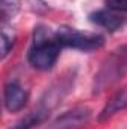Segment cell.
<instances>
[{
  "mask_svg": "<svg viewBox=\"0 0 127 129\" xmlns=\"http://www.w3.org/2000/svg\"><path fill=\"white\" fill-rule=\"evenodd\" d=\"M20 9V0H0V12H2V24H8Z\"/></svg>",
  "mask_w": 127,
  "mask_h": 129,
  "instance_id": "cell-9",
  "label": "cell"
},
{
  "mask_svg": "<svg viewBox=\"0 0 127 129\" xmlns=\"http://www.w3.org/2000/svg\"><path fill=\"white\" fill-rule=\"evenodd\" d=\"M106 6L111 11H115L118 14L127 12V0H106Z\"/></svg>",
  "mask_w": 127,
  "mask_h": 129,
  "instance_id": "cell-11",
  "label": "cell"
},
{
  "mask_svg": "<svg viewBox=\"0 0 127 129\" xmlns=\"http://www.w3.org/2000/svg\"><path fill=\"white\" fill-rule=\"evenodd\" d=\"M91 119V110L85 105H78L58 116L48 129H79Z\"/></svg>",
  "mask_w": 127,
  "mask_h": 129,
  "instance_id": "cell-4",
  "label": "cell"
},
{
  "mask_svg": "<svg viewBox=\"0 0 127 129\" xmlns=\"http://www.w3.org/2000/svg\"><path fill=\"white\" fill-rule=\"evenodd\" d=\"M127 72V47H121L114 51L106 62L102 64L99 74L96 75L94 87L96 90H103L106 86L114 84Z\"/></svg>",
  "mask_w": 127,
  "mask_h": 129,
  "instance_id": "cell-2",
  "label": "cell"
},
{
  "mask_svg": "<svg viewBox=\"0 0 127 129\" xmlns=\"http://www.w3.org/2000/svg\"><path fill=\"white\" fill-rule=\"evenodd\" d=\"M93 23H96L97 26L109 30V32H115L117 29H120L124 23V17H121L118 12L111 11V9H102L97 11L94 14H91L90 18Z\"/></svg>",
  "mask_w": 127,
  "mask_h": 129,
  "instance_id": "cell-7",
  "label": "cell"
},
{
  "mask_svg": "<svg viewBox=\"0 0 127 129\" xmlns=\"http://www.w3.org/2000/svg\"><path fill=\"white\" fill-rule=\"evenodd\" d=\"M55 38L61 47L75 48L81 51H93L103 47L105 39L100 35L94 33H84L73 27H60L55 32Z\"/></svg>",
  "mask_w": 127,
  "mask_h": 129,
  "instance_id": "cell-3",
  "label": "cell"
},
{
  "mask_svg": "<svg viewBox=\"0 0 127 129\" xmlns=\"http://www.w3.org/2000/svg\"><path fill=\"white\" fill-rule=\"evenodd\" d=\"M48 116H49L48 108H43V107L36 108V110L30 111L29 114H26L24 117H21L18 122H15L9 129H33L37 125H42L48 119Z\"/></svg>",
  "mask_w": 127,
  "mask_h": 129,
  "instance_id": "cell-8",
  "label": "cell"
},
{
  "mask_svg": "<svg viewBox=\"0 0 127 129\" xmlns=\"http://www.w3.org/2000/svg\"><path fill=\"white\" fill-rule=\"evenodd\" d=\"M2 59H5L14 47V36L12 33H8V27L5 24H2Z\"/></svg>",
  "mask_w": 127,
  "mask_h": 129,
  "instance_id": "cell-10",
  "label": "cell"
},
{
  "mask_svg": "<svg viewBox=\"0 0 127 129\" xmlns=\"http://www.w3.org/2000/svg\"><path fill=\"white\" fill-rule=\"evenodd\" d=\"M61 45L58 44L55 32H51L46 27H36L33 35V45L29 50L27 59L34 69L48 71L58 60Z\"/></svg>",
  "mask_w": 127,
  "mask_h": 129,
  "instance_id": "cell-1",
  "label": "cell"
},
{
  "mask_svg": "<svg viewBox=\"0 0 127 129\" xmlns=\"http://www.w3.org/2000/svg\"><path fill=\"white\" fill-rule=\"evenodd\" d=\"M29 101V93L27 90H24L18 83L11 81L5 86L3 90V102L5 107L9 113H17L20 110H23L26 107Z\"/></svg>",
  "mask_w": 127,
  "mask_h": 129,
  "instance_id": "cell-5",
  "label": "cell"
},
{
  "mask_svg": "<svg viewBox=\"0 0 127 129\" xmlns=\"http://www.w3.org/2000/svg\"><path fill=\"white\" fill-rule=\"evenodd\" d=\"M123 110H127V86L117 90L109 98V101L105 104V107L102 108V111L99 114V120L105 122V120L111 119L112 116H115L117 113H121Z\"/></svg>",
  "mask_w": 127,
  "mask_h": 129,
  "instance_id": "cell-6",
  "label": "cell"
}]
</instances>
